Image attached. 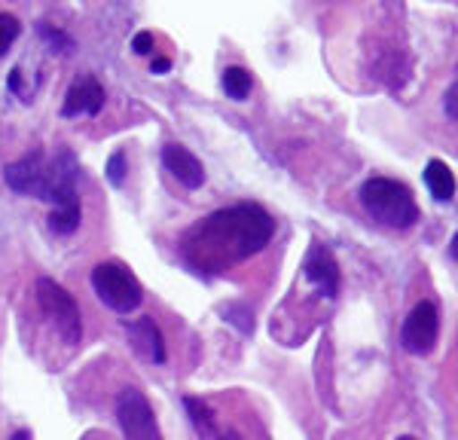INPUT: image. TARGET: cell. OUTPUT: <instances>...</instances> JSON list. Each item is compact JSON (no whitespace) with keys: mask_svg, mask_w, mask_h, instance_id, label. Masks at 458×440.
Returning <instances> with one entry per match:
<instances>
[{"mask_svg":"<svg viewBox=\"0 0 458 440\" xmlns=\"http://www.w3.org/2000/svg\"><path fill=\"white\" fill-rule=\"evenodd\" d=\"M19 37V19L16 16H0V58H4L6 49L13 47V40Z\"/></svg>","mask_w":458,"mask_h":440,"instance_id":"9a60e30c","label":"cell"},{"mask_svg":"<svg viewBox=\"0 0 458 440\" xmlns=\"http://www.w3.org/2000/svg\"><path fill=\"white\" fill-rule=\"evenodd\" d=\"M272 233H276V220L260 205L242 202L214 211L196 230H190V236L183 239V257L196 273L224 269L229 263L248 260L250 254L263 251Z\"/></svg>","mask_w":458,"mask_h":440,"instance_id":"6da1fadb","label":"cell"},{"mask_svg":"<svg viewBox=\"0 0 458 440\" xmlns=\"http://www.w3.org/2000/svg\"><path fill=\"white\" fill-rule=\"evenodd\" d=\"M162 165L165 172H172L177 183H183L187 190H199L205 183V165L196 159V153H190L181 144H165L162 147Z\"/></svg>","mask_w":458,"mask_h":440,"instance_id":"52a82bcc","label":"cell"},{"mask_svg":"<svg viewBox=\"0 0 458 440\" xmlns=\"http://www.w3.org/2000/svg\"><path fill=\"white\" fill-rule=\"evenodd\" d=\"M40 34L49 40V47H53V53H55V47H64V49L71 47V40H68V37H64L62 31H53V28H49V25H43V28H40Z\"/></svg>","mask_w":458,"mask_h":440,"instance_id":"d6986e66","label":"cell"},{"mask_svg":"<svg viewBox=\"0 0 458 440\" xmlns=\"http://www.w3.org/2000/svg\"><path fill=\"white\" fill-rule=\"evenodd\" d=\"M153 47H157V40H153V34H150V31L135 34V40H131V49H135L138 55H150V53H153Z\"/></svg>","mask_w":458,"mask_h":440,"instance_id":"e0dca14e","label":"cell"},{"mask_svg":"<svg viewBox=\"0 0 458 440\" xmlns=\"http://www.w3.org/2000/svg\"><path fill=\"white\" fill-rule=\"evenodd\" d=\"M10 440H31V431H25V428H21V431H16V435H13Z\"/></svg>","mask_w":458,"mask_h":440,"instance_id":"7402d4cb","label":"cell"},{"mask_svg":"<svg viewBox=\"0 0 458 440\" xmlns=\"http://www.w3.org/2000/svg\"><path fill=\"white\" fill-rule=\"evenodd\" d=\"M101 107H105V89H101V83L95 77H83L71 86L68 95H64L62 114L64 116H80V114L98 116Z\"/></svg>","mask_w":458,"mask_h":440,"instance_id":"9c48e42d","label":"cell"},{"mask_svg":"<svg viewBox=\"0 0 458 440\" xmlns=\"http://www.w3.org/2000/svg\"><path fill=\"white\" fill-rule=\"evenodd\" d=\"M37 303H40L43 315L53 321V327L62 334L68 346H77L83 340V318H80V306L68 291L53 278H40L37 282Z\"/></svg>","mask_w":458,"mask_h":440,"instance_id":"277c9868","label":"cell"},{"mask_svg":"<svg viewBox=\"0 0 458 440\" xmlns=\"http://www.w3.org/2000/svg\"><path fill=\"white\" fill-rule=\"evenodd\" d=\"M440 336V315L434 303H419L416 309L406 315L403 327H401V346L410 355H428L437 346Z\"/></svg>","mask_w":458,"mask_h":440,"instance_id":"8992f818","label":"cell"},{"mask_svg":"<svg viewBox=\"0 0 458 440\" xmlns=\"http://www.w3.org/2000/svg\"><path fill=\"white\" fill-rule=\"evenodd\" d=\"M302 269H306L309 282H312L327 300H334L339 293V267H336L334 254H330L324 245H312V251H309L306 267Z\"/></svg>","mask_w":458,"mask_h":440,"instance_id":"ba28073f","label":"cell"},{"mask_svg":"<svg viewBox=\"0 0 458 440\" xmlns=\"http://www.w3.org/2000/svg\"><path fill=\"white\" fill-rule=\"evenodd\" d=\"M116 419H120L125 440H162L150 401L138 388H125L120 394V401H116Z\"/></svg>","mask_w":458,"mask_h":440,"instance_id":"5b68a950","label":"cell"},{"mask_svg":"<svg viewBox=\"0 0 458 440\" xmlns=\"http://www.w3.org/2000/svg\"><path fill=\"white\" fill-rule=\"evenodd\" d=\"M125 330H129L131 346L141 351L147 361H153V364L165 361V343H162V334H159V327L153 325L150 315L135 318V321H125Z\"/></svg>","mask_w":458,"mask_h":440,"instance_id":"30bf717a","label":"cell"},{"mask_svg":"<svg viewBox=\"0 0 458 440\" xmlns=\"http://www.w3.org/2000/svg\"><path fill=\"white\" fill-rule=\"evenodd\" d=\"M220 86H224V92L233 101H245L250 89H254V80H250V73L245 68H226L224 77H220Z\"/></svg>","mask_w":458,"mask_h":440,"instance_id":"7c38bea8","label":"cell"},{"mask_svg":"<svg viewBox=\"0 0 458 440\" xmlns=\"http://www.w3.org/2000/svg\"><path fill=\"white\" fill-rule=\"evenodd\" d=\"M226 440V437H224ZM229 440H239V437H235V435H229Z\"/></svg>","mask_w":458,"mask_h":440,"instance_id":"cb8c5ba5","label":"cell"},{"mask_svg":"<svg viewBox=\"0 0 458 440\" xmlns=\"http://www.w3.org/2000/svg\"><path fill=\"white\" fill-rule=\"evenodd\" d=\"M360 205L373 220L391 230H410L419 220V205L412 190L394 178H370L360 187Z\"/></svg>","mask_w":458,"mask_h":440,"instance_id":"7a4b0ae2","label":"cell"},{"mask_svg":"<svg viewBox=\"0 0 458 440\" xmlns=\"http://www.w3.org/2000/svg\"><path fill=\"white\" fill-rule=\"evenodd\" d=\"M107 178H110V183H114V187H123V181H125V153L123 150H116L114 157H110Z\"/></svg>","mask_w":458,"mask_h":440,"instance_id":"2e32d148","label":"cell"},{"mask_svg":"<svg viewBox=\"0 0 458 440\" xmlns=\"http://www.w3.org/2000/svg\"><path fill=\"white\" fill-rule=\"evenodd\" d=\"M425 183H428V190H431V196L437 202H453L455 174H453V168L443 163V159H431V163L425 165Z\"/></svg>","mask_w":458,"mask_h":440,"instance_id":"8fae6325","label":"cell"},{"mask_svg":"<svg viewBox=\"0 0 458 440\" xmlns=\"http://www.w3.org/2000/svg\"><path fill=\"white\" fill-rule=\"evenodd\" d=\"M77 226H80V202L58 205V208H53V215H49V230L58 233V236H71Z\"/></svg>","mask_w":458,"mask_h":440,"instance_id":"4fadbf2b","label":"cell"},{"mask_svg":"<svg viewBox=\"0 0 458 440\" xmlns=\"http://www.w3.org/2000/svg\"><path fill=\"white\" fill-rule=\"evenodd\" d=\"M92 288L107 309H114L120 315L135 312L144 300V288L135 278V273L116 260L98 263V267L92 269Z\"/></svg>","mask_w":458,"mask_h":440,"instance_id":"3957f363","label":"cell"},{"mask_svg":"<svg viewBox=\"0 0 458 440\" xmlns=\"http://www.w3.org/2000/svg\"><path fill=\"white\" fill-rule=\"evenodd\" d=\"M183 403H187L190 419H193L196 431H202V435H214V413H211L208 403H202V401H196V398H187Z\"/></svg>","mask_w":458,"mask_h":440,"instance_id":"5bb4252c","label":"cell"},{"mask_svg":"<svg viewBox=\"0 0 458 440\" xmlns=\"http://www.w3.org/2000/svg\"><path fill=\"white\" fill-rule=\"evenodd\" d=\"M397 440H416V437H410V435H403V437H397Z\"/></svg>","mask_w":458,"mask_h":440,"instance_id":"603a6c76","label":"cell"},{"mask_svg":"<svg viewBox=\"0 0 458 440\" xmlns=\"http://www.w3.org/2000/svg\"><path fill=\"white\" fill-rule=\"evenodd\" d=\"M168 68H172V62H168V58H153V64H150L153 73H165Z\"/></svg>","mask_w":458,"mask_h":440,"instance_id":"44dd1931","label":"cell"},{"mask_svg":"<svg viewBox=\"0 0 458 440\" xmlns=\"http://www.w3.org/2000/svg\"><path fill=\"white\" fill-rule=\"evenodd\" d=\"M226 315H235V318H229V321H233V325H239L242 334H250V330H254V321H245V318H250V315H248L245 309H235V306H226Z\"/></svg>","mask_w":458,"mask_h":440,"instance_id":"ac0fdd59","label":"cell"},{"mask_svg":"<svg viewBox=\"0 0 458 440\" xmlns=\"http://www.w3.org/2000/svg\"><path fill=\"white\" fill-rule=\"evenodd\" d=\"M455 95H458V86L453 83V86H449V92H446V101H443V107H446V114H449V120H453L455 123Z\"/></svg>","mask_w":458,"mask_h":440,"instance_id":"ffe728a7","label":"cell"}]
</instances>
